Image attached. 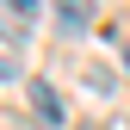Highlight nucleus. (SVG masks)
<instances>
[{
	"label": "nucleus",
	"mask_w": 130,
	"mask_h": 130,
	"mask_svg": "<svg viewBox=\"0 0 130 130\" xmlns=\"http://www.w3.org/2000/svg\"><path fill=\"white\" fill-rule=\"evenodd\" d=\"M31 105H37V124H62V99L50 80H31Z\"/></svg>",
	"instance_id": "f257e3e1"
},
{
	"label": "nucleus",
	"mask_w": 130,
	"mask_h": 130,
	"mask_svg": "<svg viewBox=\"0 0 130 130\" xmlns=\"http://www.w3.org/2000/svg\"><path fill=\"white\" fill-rule=\"evenodd\" d=\"M56 12H62V31H87V25H93V19H87L93 0H56Z\"/></svg>",
	"instance_id": "f03ea898"
},
{
	"label": "nucleus",
	"mask_w": 130,
	"mask_h": 130,
	"mask_svg": "<svg viewBox=\"0 0 130 130\" xmlns=\"http://www.w3.org/2000/svg\"><path fill=\"white\" fill-rule=\"evenodd\" d=\"M6 6H12V19H19V25H25V19H31V12H37V0H6Z\"/></svg>",
	"instance_id": "7ed1b4c3"
},
{
	"label": "nucleus",
	"mask_w": 130,
	"mask_h": 130,
	"mask_svg": "<svg viewBox=\"0 0 130 130\" xmlns=\"http://www.w3.org/2000/svg\"><path fill=\"white\" fill-rule=\"evenodd\" d=\"M0 37H19V25H12V19H6V12H0Z\"/></svg>",
	"instance_id": "20e7f679"
},
{
	"label": "nucleus",
	"mask_w": 130,
	"mask_h": 130,
	"mask_svg": "<svg viewBox=\"0 0 130 130\" xmlns=\"http://www.w3.org/2000/svg\"><path fill=\"white\" fill-rule=\"evenodd\" d=\"M6 74H12V62H6V56H0V80H6Z\"/></svg>",
	"instance_id": "39448f33"
},
{
	"label": "nucleus",
	"mask_w": 130,
	"mask_h": 130,
	"mask_svg": "<svg viewBox=\"0 0 130 130\" xmlns=\"http://www.w3.org/2000/svg\"><path fill=\"white\" fill-rule=\"evenodd\" d=\"M124 68H130V43H124Z\"/></svg>",
	"instance_id": "423d86ee"
},
{
	"label": "nucleus",
	"mask_w": 130,
	"mask_h": 130,
	"mask_svg": "<svg viewBox=\"0 0 130 130\" xmlns=\"http://www.w3.org/2000/svg\"><path fill=\"white\" fill-rule=\"evenodd\" d=\"M87 130H99V124H87Z\"/></svg>",
	"instance_id": "0eeeda50"
}]
</instances>
